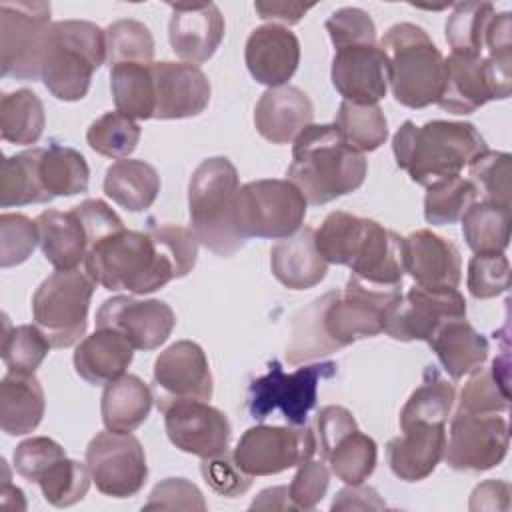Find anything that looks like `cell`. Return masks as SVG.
I'll return each instance as SVG.
<instances>
[{"label": "cell", "instance_id": "cell-1", "mask_svg": "<svg viewBox=\"0 0 512 512\" xmlns=\"http://www.w3.org/2000/svg\"><path fill=\"white\" fill-rule=\"evenodd\" d=\"M198 258V240L178 224L150 222L146 232L118 230L88 248L86 274L110 292L150 294L186 276Z\"/></svg>", "mask_w": 512, "mask_h": 512}, {"label": "cell", "instance_id": "cell-2", "mask_svg": "<svg viewBox=\"0 0 512 512\" xmlns=\"http://www.w3.org/2000/svg\"><path fill=\"white\" fill-rule=\"evenodd\" d=\"M314 240L328 264L348 266L350 276L360 282L378 288L402 286V236L380 222L334 210L314 230Z\"/></svg>", "mask_w": 512, "mask_h": 512}, {"label": "cell", "instance_id": "cell-3", "mask_svg": "<svg viewBox=\"0 0 512 512\" xmlns=\"http://www.w3.org/2000/svg\"><path fill=\"white\" fill-rule=\"evenodd\" d=\"M366 158L344 142L334 124H310L292 144L286 172L308 204L322 206L358 190L366 178Z\"/></svg>", "mask_w": 512, "mask_h": 512}, {"label": "cell", "instance_id": "cell-4", "mask_svg": "<svg viewBox=\"0 0 512 512\" xmlns=\"http://www.w3.org/2000/svg\"><path fill=\"white\" fill-rule=\"evenodd\" d=\"M486 148V140L470 122L430 120L416 126L406 120L392 138L398 168L424 188L460 176V170Z\"/></svg>", "mask_w": 512, "mask_h": 512}, {"label": "cell", "instance_id": "cell-5", "mask_svg": "<svg viewBox=\"0 0 512 512\" xmlns=\"http://www.w3.org/2000/svg\"><path fill=\"white\" fill-rule=\"evenodd\" d=\"M240 178L236 166L224 156L202 160L188 182L190 230L198 244L216 256L236 254L246 240L234 220Z\"/></svg>", "mask_w": 512, "mask_h": 512}, {"label": "cell", "instance_id": "cell-6", "mask_svg": "<svg viewBox=\"0 0 512 512\" xmlns=\"http://www.w3.org/2000/svg\"><path fill=\"white\" fill-rule=\"evenodd\" d=\"M106 62V36L88 20H58L50 24L40 80L46 90L64 102L82 100L88 94L92 74Z\"/></svg>", "mask_w": 512, "mask_h": 512}, {"label": "cell", "instance_id": "cell-7", "mask_svg": "<svg viewBox=\"0 0 512 512\" xmlns=\"http://www.w3.org/2000/svg\"><path fill=\"white\" fill-rule=\"evenodd\" d=\"M388 62L392 96L406 108L436 104L446 76V62L422 26L398 22L386 30L378 44Z\"/></svg>", "mask_w": 512, "mask_h": 512}, {"label": "cell", "instance_id": "cell-8", "mask_svg": "<svg viewBox=\"0 0 512 512\" xmlns=\"http://www.w3.org/2000/svg\"><path fill=\"white\" fill-rule=\"evenodd\" d=\"M402 296L400 288H378L350 276L344 290L322 294V328L338 352L360 338L384 332L390 308Z\"/></svg>", "mask_w": 512, "mask_h": 512}, {"label": "cell", "instance_id": "cell-9", "mask_svg": "<svg viewBox=\"0 0 512 512\" xmlns=\"http://www.w3.org/2000/svg\"><path fill=\"white\" fill-rule=\"evenodd\" d=\"M94 286L96 282L76 268L56 270L36 288L32 318L52 348H68L86 334Z\"/></svg>", "mask_w": 512, "mask_h": 512}, {"label": "cell", "instance_id": "cell-10", "mask_svg": "<svg viewBox=\"0 0 512 512\" xmlns=\"http://www.w3.org/2000/svg\"><path fill=\"white\" fill-rule=\"evenodd\" d=\"M306 206V198L290 180H252L236 194V228L244 240H282L302 228Z\"/></svg>", "mask_w": 512, "mask_h": 512}, {"label": "cell", "instance_id": "cell-11", "mask_svg": "<svg viewBox=\"0 0 512 512\" xmlns=\"http://www.w3.org/2000/svg\"><path fill=\"white\" fill-rule=\"evenodd\" d=\"M336 374V362H316L286 374L272 360L266 374L250 382L246 408L252 418L264 420L280 410L290 426H304L308 412L316 406L318 384Z\"/></svg>", "mask_w": 512, "mask_h": 512}, {"label": "cell", "instance_id": "cell-12", "mask_svg": "<svg viewBox=\"0 0 512 512\" xmlns=\"http://www.w3.org/2000/svg\"><path fill=\"white\" fill-rule=\"evenodd\" d=\"M438 106L450 114H472L490 100H506L512 86V58L450 52Z\"/></svg>", "mask_w": 512, "mask_h": 512}, {"label": "cell", "instance_id": "cell-13", "mask_svg": "<svg viewBox=\"0 0 512 512\" xmlns=\"http://www.w3.org/2000/svg\"><path fill=\"white\" fill-rule=\"evenodd\" d=\"M48 2L0 4V70L4 78L38 80L50 30Z\"/></svg>", "mask_w": 512, "mask_h": 512}, {"label": "cell", "instance_id": "cell-14", "mask_svg": "<svg viewBox=\"0 0 512 512\" xmlns=\"http://www.w3.org/2000/svg\"><path fill=\"white\" fill-rule=\"evenodd\" d=\"M316 454V434L304 426H252L248 428L232 456L236 464L254 476H272L300 466Z\"/></svg>", "mask_w": 512, "mask_h": 512}, {"label": "cell", "instance_id": "cell-15", "mask_svg": "<svg viewBox=\"0 0 512 512\" xmlns=\"http://www.w3.org/2000/svg\"><path fill=\"white\" fill-rule=\"evenodd\" d=\"M86 466L96 488L112 498L138 494L148 478L144 448L132 432H98L86 448Z\"/></svg>", "mask_w": 512, "mask_h": 512}, {"label": "cell", "instance_id": "cell-16", "mask_svg": "<svg viewBox=\"0 0 512 512\" xmlns=\"http://www.w3.org/2000/svg\"><path fill=\"white\" fill-rule=\"evenodd\" d=\"M508 444V422L500 414H470L456 410L442 458L452 470L484 472L506 458Z\"/></svg>", "mask_w": 512, "mask_h": 512}, {"label": "cell", "instance_id": "cell-17", "mask_svg": "<svg viewBox=\"0 0 512 512\" xmlns=\"http://www.w3.org/2000/svg\"><path fill=\"white\" fill-rule=\"evenodd\" d=\"M454 318H466V300L458 288H408L390 308L384 332L402 342H428L436 330Z\"/></svg>", "mask_w": 512, "mask_h": 512}, {"label": "cell", "instance_id": "cell-18", "mask_svg": "<svg viewBox=\"0 0 512 512\" xmlns=\"http://www.w3.org/2000/svg\"><path fill=\"white\" fill-rule=\"evenodd\" d=\"M212 372L204 350L192 340H178L158 354L152 372V394L158 410L182 400H210Z\"/></svg>", "mask_w": 512, "mask_h": 512}, {"label": "cell", "instance_id": "cell-19", "mask_svg": "<svg viewBox=\"0 0 512 512\" xmlns=\"http://www.w3.org/2000/svg\"><path fill=\"white\" fill-rule=\"evenodd\" d=\"M176 316L164 300L114 296L96 312V328L118 330L136 350H156L172 334Z\"/></svg>", "mask_w": 512, "mask_h": 512}, {"label": "cell", "instance_id": "cell-20", "mask_svg": "<svg viewBox=\"0 0 512 512\" xmlns=\"http://www.w3.org/2000/svg\"><path fill=\"white\" fill-rule=\"evenodd\" d=\"M168 440L182 452L200 458L218 456L228 450L230 422L226 414L206 400H182L164 410Z\"/></svg>", "mask_w": 512, "mask_h": 512}, {"label": "cell", "instance_id": "cell-21", "mask_svg": "<svg viewBox=\"0 0 512 512\" xmlns=\"http://www.w3.org/2000/svg\"><path fill=\"white\" fill-rule=\"evenodd\" d=\"M154 82V118L178 120L204 112L210 102V80L194 64L188 62H152Z\"/></svg>", "mask_w": 512, "mask_h": 512}, {"label": "cell", "instance_id": "cell-22", "mask_svg": "<svg viewBox=\"0 0 512 512\" xmlns=\"http://www.w3.org/2000/svg\"><path fill=\"white\" fill-rule=\"evenodd\" d=\"M332 86L352 104H378L388 90V62L378 44L338 48L330 68Z\"/></svg>", "mask_w": 512, "mask_h": 512}, {"label": "cell", "instance_id": "cell-23", "mask_svg": "<svg viewBox=\"0 0 512 512\" xmlns=\"http://www.w3.org/2000/svg\"><path fill=\"white\" fill-rule=\"evenodd\" d=\"M404 272L424 288H458L462 278L460 250L432 230H416L402 238Z\"/></svg>", "mask_w": 512, "mask_h": 512}, {"label": "cell", "instance_id": "cell-24", "mask_svg": "<svg viewBox=\"0 0 512 512\" xmlns=\"http://www.w3.org/2000/svg\"><path fill=\"white\" fill-rule=\"evenodd\" d=\"M168 6L172 8L168 22L172 52L194 66L210 60L218 50L226 28L220 8L214 2Z\"/></svg>", "mask_w": 512, "mask_h": 512}, {"label": "cell", "instance_id": "cell-25", "mask_svg": "<svg viewBox=\"0 0 512 512\" xmlns=\"http://www.w3.org/2000/svg\"><path fill=\"white\" fill-rule=\"evenodd\" d=\"M246 68L258 84L284 86L300 62V42L280 24H264L250 32L244 48Z\"/></svg>", "mask_w": 512, "mask_h": 512}, {"label": "cell", "instance_id": "cell-26", "mask_svg": "<svg viewBox=\"0 0 512 512\" xmlns=\"http://www.w3.org/2000/svg\"><path fill=\"white\" fill-rule=\"evenodd\" d=\"M312 118L314 106L308 94L288 84L268 88L254 108V126L272 144L294 142Z\"/></svg>", "mask_w": 512, "mask_h": 512}, {"label": "cell", "instance_id": "cell-27", "mask_svg": "<svg viewBox=\"0 0 512 512\" xmlns=\"http://www.w3.org/2000/svg\"><path fill=\"white\" fill-rule=\"evenodd\" d=\"M446 448V424H414L386 446L388 464L396 478L420 482L440 464Z\"/></svg>", "mask_w": 512, "mask_h": 512}, {"label": "cell", "instance_id": "cell-28", "mask_svg": "<svg viewBox=\"0 0 512 512\" xmlns=\"http://www.w3.org/2000/svg\"><path fill=\"white\" fill-rule=\"evenodd\" d=\"M274 278L290 290H306L326 278L328 262L316 248L314 228L304 226L296 234L278 240L270 250Z\"/></svg>", "mask_w": 512, "mask_h": 512}, {"label": "cell", "instance_id": "cell-29", "mask_svg": "<svg viewBox=\"0 0 512 512\" xmlns=\"http://www.w3.org/2000/svg\"><path fill=\"white\" fill-rule=\"evenodd\" d=\"M134 346L112 328H96L74 350L76 374L92 386H106L132 364Z\"/></svg>", "mask_w": 512, "mask_h": 512}, {"label": "cell", "instance_id": "cell-30", "mask_svg": "<svg viewBox=\"0 0 512 512\" xmlns=\"http://www.w3.org/2000/svg\"><path fill=\"white\" fill-rule=\"evenodd\" d=\"M34 222L42 254L56 270H76L86 260L88 234L74 208L44 210Z\"/></svg>", "mask_w": 512, "mask_h": 512}, {"label": "cell", "instance_id": "cell-31", "mask_svg": "<svg viewBox=\"0 0 512 512\" xmlns=\"http://www.w3.org/2000/svg\"><path fill=\"white\" fill-rule=\"evenodd\" d=\"M428 344L452 380H460L482 368L490 352L486 336L474 330L466 318L444 322Z\"/></svg>", "mask_w": 512, "mask_h": 512}, {"label": "cell", "instance_id": "cell-32", "mask_svg": "<svg viewBox=\"0 0 512 512\" xmlns=\"http://www.w3.org/2000/svg\"><path fill=\"white\" fill-rule=\"evenodd\" d=\"M46 410L40 380L34 374L8 372L0 382V426L8 436H24L38 428Z\"/></svg>", "mask_w": 512, "mask_h": 512}, {"label": "cell", "instance_id": "cell-33", "mask_svg": "<svg viewBox=\"0 0 512 512\" xmlns=\"http://www.w3.org/2000/svg\"><path fill=\"white\" fill-rule=\"evenodd\" d=\"M154 394L148 384L134 376L122 374L106 384L100 400V414L106 430L132 432L148 418Z\"/></svg>", "mask_w": 512, "mask_h": 512}, {"label": "cell", "instance_id": "cell-34", "mask_svg": "<svg viewBox=\"0 0 512 512\" xmlns=\"http://www.w3.org/2000/svg\"><path fill=\"white\" fill-rule=\"evenodd\" d=\"M104 192L120 208L142 212L154 204L160 192V176L152 164L124 158L106 170Z\"/></svg>", "mask_w": 512, "mask_h": 512}, {"label": "cell", "instance_id": "cell-35", "mask_svg": "<svg viewBox=\"0 0 512 512\" xmlns=\"http://www.w3.org/2000/svg\"><path fill=\"white\" fill-rule=\"evenodd\" d=\"M38 180L48 202L58 196H76L88 190L90 168L78 150L50 144L48 148H40Z\"/></svg>", "mask_w": 512, "mask_h": 512}, {"label": "cell", "instance_id": "cell-36", "mask_svg": "<svg viewBox=\"0 0 512 512\" xmlns=\"http://www.w3.org/2000/svg\"><path fill=\"white\" fill-rule=\"evenodd\" d=\"M462 220V234L474 254L504 252L510 244V206L474 202Z\"/></svg>", "mask_w": 512, "mask_h": 512}, {"label": "cell", "instance_id": "cell-37", "mask_svg": "<svg viewBox=\"0 0 512 512\" xmlns=\"http://www.w3.org/2000/svg\"><path fill=\"white\" fill-rule=\"evenodd\" d=\"M456 400V388L436 368L424 370L422 384L410 394L400 410V430L414 424H446Z\"/></svg>", "mask_w": 512, "mask_h": 512}, {"label": "cell", "instance_id": "cell-38", "mask_svg": "<svg viewBox=\"0 0 512 512\" xmlns=\"http://www.w3.org/2000/svg\"><path fill=\"white\" fill-rule=\"evenodd\" d=\"M44 104L36 92L20 88L0 98V136L12 144H36L44 132Z\"/></svg>", "mask_w": 512, "mask_h": 512}, {"label": "cell", "instance_id": "cell-39", "mask_svg": "<svg viewBox=\"0 0 512 512\" xmlns=\"http://www.w3.org/2000/svg\"><path fill=\"white\" fill-rule=\"evenodd\" d=\"M508 352L492 360L490 368H478L464 384L458 410L470 414H500L508 410Z\"/></svg>", "mask_w": 512, "mask_h": 512}, {"label": "cell", "instance_id": "cell-40", "mask_svg": "<svg viewBox=\"0 0 512 512\" xmlns=\"http://www.w3.org/2000/svg\"><path fill=\"white\" fill-rule=\"evenodd\" d=\"M110 90L116 112L134 120L154 118V82L150 64L112 66Z\"/></svg>", "mask_w": 512, "mask_h": 512}, {"label": "cell", "instance_id": "cell-41", "mask_svg": "<svg viewBox=\"0 0 512 512\" xmlns=\"http://www.w3.org/2000/svg\"><path fill=\"white\" fill-rule=\"evenodd\" d=\"M40 148L6 156L0 166V206H24L48 202L38 180Z\"/></svg>", "mask_w": 512, "mask_h": 512}, {"label": "cell", "instance_id": "cell-42", "mask_svg": "<svg viewBox=\"0 0 512 512\" xmlns=\"http://www.w3.org/2000/svg\"><path fill=\"white\" fill-rule=\"evenodd\" d=\"M340 136L358 152H372L388 138V122L378 104H352L342 100L336 122Z\"/></svg>", "mask_w": 512, "mask_h": 512}, {"label": "cell", "instance_id": "cell-43", "mask_svg": "<svg viewBox=\"0 0 512 512\" xmlns=\"http://www.w3.org/2000/svg\"><path fill=\"white\" fill-rule=\"evenodd\" d=\"M496 10L490 2H460L446 20V42L458 54H484V38Z\"/></svg>", "mask_w": 512, "mask_h": 512}, {"label": "cell", "instance_id": "cell-44", "mask_svg": "<svg viewBox=\"0 0 512 512\" xmlns=\"http://www.w3.org/2000/svg\"><path fill=\"white\" fill-rule=\"evenodd\" d=\"M378 446L368 434L354 430L346 434L326 456L330 472L348 486L362 484L376 468Z\"/></svg>", "mask_w": 512, "mask_h": 512}, {"label": "cell", "instance_id": "cell-45", "mask_svg": "<svg viewBox=\"0 0 512 512\" xmlns=\"http://www.w3.org/2000/svg\"><path fill=\"white\" fill-rule=\"evenodd\" d=\"M322 296L300 308L292 318L290 342L286 346L288 364H300L336 352L322 328Z\"/></svg>", "mask_w": 512, "mask_h": 512}, {"label": "cell", "instance_id": "cell-46", "mask_svg": "<svg viewBox=\"0 0 512 512\" xmlns=\"http://www.w3.org/2000/svg\"><path fill=\"white\" fill-rule=\"evenodd\" d=\"M106 62L116 64H152L154 38L146 24L122 18L106 26Z\"/></svg>", "mask_w": 512, "mask_h": 512}, {"label": "cell", "instance_id": "cell-47", "mask_svg": "<svg viewBox=\"0 0 512 512\" xmlns=\"http://www.w3.org/2000/svg\"><path fill=\"white\" fill-rule=\"evenodd\" d=\"M4 324L6 328L2 334L0 354L8 372L34 374L52 348L48 338L36 324H22L14 328H10L8 320H4Z\"/></svg>", "mask_w": 512, "mask_h": 512}, {"label": "cell", "instance_id": "cell-48", "mask_svg": "<svg viewBox=\"0 0 512 512\" xmlns=\"http://www.w3.org/2000/svg\"><path fill=\"white\" fill-rule=\"evenodd\" d=\"M142 136V128L134 118L120 112H106L96 118L86 132L88 146L106 158H128Z\"/></svg>", "mask_w": 512, "mask_h": 512}, {"label": "cell", "instance_id": "cell-49", "mask_svg": "<svg viewBox=\"0 0 512 512\" xmlns=\"http://www.w3.org/2000/svg\"><path fill=\"white\" fill-rule=\"evenodd\" d=\"M478 192L468 178L454 176L426 188L424 218L432 226L454 224L476 202Z\"/></svg>", "mask_w": 512, "mask_h": 512}, {"label": "cell", "instance_id": "cell-50", "mask_svg": "<svg viewBox=\"0 0 512 512\" xmlns=\"http://www.w3.org/2000/svg\"><path fill=\"white\" fill-rule=\"evenodd\" d=\"M512 156L508 152L484 150L468 164V180L486 202L510 206V168Z\"/></svg>", "mask_w": 512, "mask_h": 512}, {"label": "cell", "instance_id": "cell-51", "mask_svg": "<svg viewBox=\"0 0 512 512\" xmlns=\"http://www.w3.org/2000/svg\"><path fill=\"white\" fill-rule=\"evenodd\" d=\"M90 482L92 476L88 466L66 456L56 462L36 484L40 486L42 496L48 504L56 508H66L86 496Z\"/></svg>", "mask_w": 512, "mask_h": 512}, {"label": "cell", "instance_id": "cell-52", "mask_svg": "<svg viewBox=\"0 0 512 512\" xmlns=\"http://www.w3.org/2000/svg\"><path fill=\"white\" fill-rule=\"evenodd\" d=\"M468 292L478 298H494L510 288V262L504 252L474 254L468 262Z\"/></svg>", "mask_w": 512, "mask_h": 512}, {"label": "cell", "instance_id": "cell-53", "mask_svg": "<svg viewBox=\"0 0 512 512\" xmlns=\"http://www.w3.org/2000/svg\"><path fill=\"white\" fill-rule=\"evenodd\" d=\"M38 244V228L24 214L0 216V266L10 268L28 260Z\"/></svg>", "mask_w": 512, "mask_h": 512}, {"label": "cell", "instance_id": "cell-54", "mask_svg": "<svg viewBox=\"0 0 512 512\" xmlns=\"http://www.w3.org/2000/svg\"><path fill=\"white\" fill-rule=\"evenodd\" d=\"M14 470L28 482H38L56 462L66 458V450L48 436H32L20 442L12 454Z\"/></svg>", "mask_w": 512, "mask_h": 512}, {"label": "cell", "instance_id": "cell-55", "mask_svg": "<svg viewBox=\"0 0 512 512\" xmlns=\"http://www.w3.org/2000/svg\"><path fill=\"white\" fill-rule=\"evenodd\" d=\"M334 48L354 44H376V26L370 14L356 6H346L328 16L324 22Z\"/></svg>", "mask_w": 512, "mask_h": 512}, {"label": "cell", "instance_id": "cell-56", "mask_svg": "<svg viewBox=\"0 0 512 512\" xmlns=\"http://www.w3.org/2000/svg\"><path fill=\"white\" fill-rule=\"evenodd\" d=\"M200 472L204 482L216 492L218 496L226 498H236L244 494L252 486V476L246 474L234 460L232 454L222 452L218 456L202 458Z\"/></svg>", "mask_w": 512, "mask_h": 512}, {"label": "cell", "instance_id": "cell-57", "mask_svg": "<svg viewBox=\"0 0 512 512\" xmlns=\"http://www.w3.org/2000/svg\"><path fill=\"white\" fill-rule=\"evenodd\" d=\"M330 484V468L324 464V460H306L298 466V472L294 474L288 496L296 510H312L322 502L326 496Z\"/></svg>", "mask_w": 512, "mask_h": 512}, {"label": "cell", "instance_id": "cell-58", "mask_svg": "<svg viewBox=\"0 0 512 512\" xmlns=\"http://www.w3.org/2000/svg\"><path fill=\"white\" fill-rule=\"evenodd\" d=\"M144 510H206V500L196 484L186 478H166L154 486Z\"/></svg>", "mask_w": 512, "mask_h": 512}, {"label": "cell", "instance_id": "cell-59", "mask_svg": "<svg viewBox=\"0 0 512 512\" xmlns=\"http://www.w3.org/2000/svg\"><path fill=\"white\" fill-rule=\"evenodd\" d=\"M358 430L354 414L338 404H328L320 408L316 416V452H320L322 460L330 454V450L350 432Z\"/></svg>", "mask_w": 512, "mask_h": 512}, {"label": "cell", "instance_id": "cell-60", "mask_svg": "<svg viewBox=\"0 0 512 512\" xmlns=\"http://www.w3.org/2000/svg\"><path fill=\"white\" fill-rule=\"evenodd\" d=\"M386 508V502L380 498V494L376 492V488L372 486H366L364 482L362 484H356V486H348L342 488L330 510H384Z\"/></svg>", "mask_w": 512, "mask_h": 512}, {"label": "cell", "instance_id": "cell-61", "mask_svg": "<svg viewBox=\"0 0 512 512\" xmlns=\"http://www.w3.org/2000/svg\"><path fill=\"white\" fill-rule=\"evenodd\" d=\"M510 484L504 480H486L472 490L470 510H508Z\"/></svg>", "mask_w": 512, "mask_h": 512}, {"label": "cell", "instance_id": "cell-62", "mask_svg": "<svg viewBox=\"0 0 512 512\" xmlns=\"http://www.w3.org/2000/svg\"><path fill=\"white\" fill-rule=\"evenodd\" d=\"M314 8V4H298V2H264L258 0L254 10L262 20H278L284 24H298L304 14Z\"/></svg>", "mask_w": 512, "mask_h": 512}, {"label": "cell", "instance_id": "cell-63", "mask_svg": "<svg viewBox=\"0 0 512 512\" xmlns=\"http://www.w3.org/2000/svg\"><path fill=\"white\" fill-rule=\"evenodd\" d=\"M250 510H296L288 496V486H272L262 490L250 504Z\"/></svg>", "mask_w": 512, "mask_h": 512}]
</instances>
